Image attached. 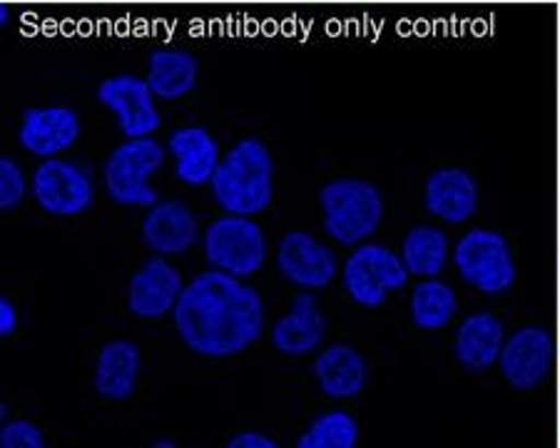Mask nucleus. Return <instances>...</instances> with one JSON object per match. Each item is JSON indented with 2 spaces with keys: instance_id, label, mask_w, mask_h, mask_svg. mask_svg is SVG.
Returning <instances> with one entry per match:
<instances>
[{
  "instance_id": "nucleus-1",
  "label": "nucleus",
  "mask_w": 560,
  "mask_h": 448,
  "mask_svg": "<svg viewBox=\"0 0 560 448\" xmlns=\"http://www.w3.org/2000/svg\"><path fill=\"white\" fill-rule=\"evenodd\" d=\"M261 294L228 272L207 269L185 284L173 309V325L189 352L230 358L257 344L265 331Z\"/></svg>"
},
{
  "instance_id": "nucleus-2",
  "label": "nucleus",
  "mask_w": 560,
  "mask_h": 448,
  "mask_svg": "<svg viewBox=\"0 0 560 448\" xmlns=\"http://www.w3.org/2000/svg\"><path fill=\"white\" fill-rule=\"evenodd\" d=\"M214 202L228 214L265 212L275 197V160L259 138H242L224 152L210 179Z\"/></svg>"
},
{
  "instance_id": "nucleus-3",
  "label": "nucleus",
  "mask_w": 560,
  "mask_h": 448,
  "mask_svg": "<svg viewBox=\"0 0 560 448\" xmlns=\"http://www.w3.org/2000/svg\"><path fill=\"white\" fill-rule=\"evenodd\" d=\"M322 227L341 247L374 237L384 222V194L361 177H334L319 190Z\"/></svg>"
},
{
  "instance_id": "nucleus-4",
  "label": "nucleus",
  "mask_w": 560,
  "mask_h": 448,
  "mask_svg": "<svg viewBox=\"0 0 560 448\" xmlns=\"http://www.w3.org/2000/svg\"><path fill=\"white\" fill-rule=\"evenodd\" d=\"M165 152L155 138H128L120 142L103 165L107 197L120 208L150 210L160 200L152 187V175L165 163Z\"/></svg>"
},
{
  "instance_id": "nucleus-5",
  "label": "nucleus",
  "mask_w": 560,
  "mask_h": 448,
  "mask_svg": "<svg viewBox=\"0 0 560 448\" xmlns=\"http://www.w3.org/2000/svg\"><path fill=\"white\" fill-rule=\"evenodd\" d=\"M202 252L210 269L247 280L265 267L269 247L259 222L245 217V214L224 212L205 229Z\"/></svg>"
},
{
  "instance_id": "nucleus-6",
  "label": "nucleus",
  "mask_w": 560,
  "mask_h": 448,
  "mask_svg": "<svg viewBox=\"0 0 560 448\" xmlns=\"http://www.w3.org/2000/svg\"><path fill=\"white\" fill-rule=\"evenodd\" d=\"M409 269L404 267L401 255L378 241H361L341 267V284L349 299L364 309H376L388 299V294L399 292L409 282Z\"/></svg>"
},
{
  "instance_id": "nucleus-7",
  "label": "nucleus",
  "mask_w": 560,
  "mask_h": 448,
  "mask_svg": "<svg viewBox=\"0 0 560 448\" xmlns=\"http://www.w3.org/2000/svg\"><path fill=\"white\" fill-rule=\"evenodd\" d=\"M454 267L460 280L483 294H503L516 282V262L509 239L495 229H468L454 247Z\"/></svg>"
},
{
  "instance_id": "nucleus-8",
  "label": "nucleus",
  "mask_w": 560,
  "mask_h": 448,
  "mask_svg": "<svg viewBox=\"0 0 560 448\" xmlns=\"http://www.w3.org/2000/svg\"><path fill=\"white\" fill-rule=\"evenodd\" d=\"M31 192L35 204L52 217H78L95 202V185L88 169L72 160H43L33 169Z\"/></svg>"
},
{
  "instance_id": "nucleus-9",
  "label": "nucleus",
  "mask_w": 560,
  "mask_h": 448,
  "mask_svg": "<svg viewBox=\"0 0 560 448\" xmlns=\"http://www.w3.org/2000/svg\"><path fill=\"white\" fill-rule=\"evenodd\" d=\"M97 103L115 115L117 130L125 138H152L160 130L162 118L158 110V97L148 80L132 73L105 78L97 85Z\"/></svg>"
},
{
  "instance_id": "nucleus-10",
  "label": "nucleus",
  "mask_w": 560,
  "mask_h": 448,
  "mask_svg": "<svg viewBox=\"0 0 560 448\" xmlns=\"http://www.w3.org/2000/svg\"><path fill=\"white\" fill-rule=\"evenodd\" d=\"M277 267L284 280L302 292L327 290L339 269L334 249L302 229H289L279 239Z\"/></svg>"
},
{
  "instance_id": "nucleus-11",
  "label": "nucleus",
  "mask_w": 560,
  "mask_h": 448,
  "mask_svg": "<svg viewBox=\"0 0 560 448\" xmlns=\"http://www.w3.org/2000/svg\"><path fill=\"white\" fill-rule=\"evenodd\" d=\"M499 366L511 389H538L553 366V337H550V331L533 325L513 331L511 337H505Z\"/></svg>"
},
{
  "instance_id": "nucleus-12",
  "label": "nucleus",
  "mask_w": 560,
  "mask_h": 448,
  "mask_svg": "<svg viewBox=\"0 0 560 448\" xmlns=\"http://www.w3.org/2000/svg\"><path fill=\"white\" fill-rule=\"evenodd\" d=\"M80 130V115L68 105L28 107L18 125V145L33 157L50 160L75 145Z\"/></svg>"
},
{
  "instance_id": "nucleus-13",
  "label": "nucleus",
  "mask_w": 560,
  "mask_h": 448,
  "mask_svg": "<svg viewBox=\"0 0 560 448\" xmlns=\"http://www.w3.org/2000/svg\"><path fill=\"white\" fill-rule=\"evenodd\" d=\"M183 290L185 284L179 269L162 255H152L130 276L128 309L138 319H162L165 314H173Z\"/></svg>"
},
{
  "instance_id": "nucleus-14",
  "label": "nucleus",
  "mask_w": 560,
  "mask_h": 448,
  "mask_svg": "<svg viewBox=\"0 0 560 448\" xmlns=\"http://www.w3.org/2000/svg\"><path fill=\"white\" fill-rule=\"evenodd\" d=\"M140 237L152 255L175 257L197 245L200 224L183 200H158L144 214Z\"/></svg>"
},
{
  "instance_id": "nucleus-15",
  "label": "nucleus",
  "mask_w": 560,
  "mask_h": 448,
  "mask_svg": "<svg viewBox=\"0 0 560 448\" xmlns=\"http://www.w3.org/2000/svg\"><path fill=\"white\" fill-rule=\"evenodd\" d=\"M423 208L448 224L471 220L478 210V182L466 167H439L423 182Z\"/></svg>"
},
{
  "instance_id": "nucleus-16",
  "label": "nucleus",
  "mask_w": 560,
  "mask_h": 448,
  "mask_svg": "<svg viewBox=\"0 0 560 448\" xmlns=\"http://www.w3.org/2000/svg\"><path fill=\"white\" fill-rule=\"evenodd\" d=\"M142 372V352L130 339H110L101 346L93 369V389L101 399L125 403L135 397Z\"/></svg>"
},
{
  "instance_id": "nucleus-17",
  "label": "nucleus",
  "mask_w": 560,
  "mask_h": 448,
  "mask_svg": "<svg viewBox=\"0 0 560 448\" xmlns=\"http://www.w3.org/2000/svg\"><path fill=\"white\" fill-rule=\"evenodd\" d=\"M324 337H327V317L316 304L312 292H300L269 331L272 346L284 356H304L312 354L322 346Z\"/></svg>"
},
{
  "instance_id": "nucleus-18",
  "label": "nucleus",
  "mask_w": 560,
  "mask_h": 448,
  "mask_svg": "<svg viewBox=\"0 0 560 448\" xmlns=\"http://www.w3.org/2000/svg\"><path fill=\"white\" fill-rule=\"evenodd\" d=\"M167 155L175 163V175L187 187L210 185L222 152L214 134L202 125H185L170 132Z\"/></svg>"
},
{
  "instance_id": "nucleus-19",
  "label": "nucleus",
  "mask_w": 560,
  "mask_h": 448,
  "mask_svg": "<svg viewBox=\"0 0 560 448\" xmlns=\"http://www.w3.org/2000/svg\"><path fill=\"white\" fill-rule=\"evenodd\" d=\"M505 327L493 311H474L456 327L454 356L466 372L481 374L499 364Z\"/></svg>"
},
{
  "instance_id": "nucleus-20",
  "label": "nucleus",
  "mask_w": 560,
  "mask_h": 448,
  "mask_svg": "<svg viewBox=\"0 0 560 448\" xmlns=\"http://www.w3.org/2000/svg\"><path fill=\"white\" fill-rule=\"evenodd\" d=\"M312 376L324 397L334 401H345L354 399L364 391L369 381V364L354 346L331 344L327 349H322L319 356L314 358Z\"/></svg>"
},
{
  "instance_id": "nucleus-21",
  "label": "nucleus",
  "mask_w": 560,
  "mask_h": 448,
  "mask_svg": "<svg viewBox=\"0 0 560 448\" xmlns=\"http://www.w3.org/2000/svg\"><path fill=\"white\" fill-rule=\"evenodd\" d=\"M200 78V62L183 48H158L148 56V85L162 103L183 101Z\"/></svg>"
},
{
  "instance_id": "nucleus-22",
  "label": "nucleus",
  "mask_w": 560,
  "mask_h": 448,
  "mask_svg": "<svg viewBox=\"0 0 560 448\" xmlns=\"http://www.w3.org/2000/svg\"><path fill=\"white\" fill-rule=\"evenodd\" d=\"M458 309L454 286L436 276H427L413 284L409 299V317L413 327L423 331H439L451 325Z\"/></svg>"
},
{
  "instance_id": "nucleus-23",
  "label": "nucleus",
  "mask_w": 560,
  "mask_h": 448,
  "mask_svg": "<svg viewBox=\"0 0 560 448\" xmlns=\"http://www.w3.org/2000/svg\"><path fill=\"white\" fill-rule=\"evenodd\" d=\"M401 262L409 269V274L436 276L448 262V237L444 229L431 227V224H419L406 232L401 241Z\"/></svg>"
},
{
  "instance_id": "nucleus-24",
  "label": "nucleus",
  "mask_w": 560,
  "mask_h": 448,
  "mask_svg": "<svg viewBox=\"0 0 560 448\" xmlns=\"http://www.w3.org/2000/svg\"><path fill=\"white\" fill-rule=\"evenodd\" d=\"M359 424L349 411L331 409L316 416L296 438L300 448H354L359 444Z\"/></svg>"
},
{
  "instance_id": "nucleus-25",
  "label": "nucleus",
  "mask_w": 560,
  "mask_h": 448,
  "mask_svg": "<svg viewBox=\"0 0 560 448\" xmlns=\"http://www.w3.org/2000/svg\"><path fill=\"white\" fill-rule=\"evenodd\" d=\"M28 194V177L11 155L0 157V210L13 212Z\"/></svg>"
},
{
  "instance_id": "nucleus-26",
  "label": "nucleus",
  "mask_w": 560,
  "mask_h": 448,
  "mask_svg": "<svg viewBox=\"0 0 560 448\" xmlns=\"http://www.w3.org/2000/svg\"><path fill=\"white\" fill-rule=\"evenodd\" d=\"M3 448H45V434L31 418H8L0 428Z\"/></svg>"
},
{
  "instance_id": "nucleus-27",
  "label": "nucleus",
  "mask_w": 560,
  "mask_h": 448,
  "mask_svg": "<svg viewBox=\"0 0 560 448\" xmlns=\"http://www.w3.org/2000/svg\"><path fill=\"white\" fill-rule=\"evenodd\" d=\"M279 444L272 436L265 432H255V428H247V432H240L228 438V448H277Z\"/></svg>"
},
{
  "instance_id": "nucleus-28",
  "label": "nucleus",
  "mask_w": 560,
  "mask_h": 448,
  "mask_svg": "<svg viewBox=\"0 0 560 448\" xmlns=\"http://www.w3.org/2000/svg\"><path fill=\"white\" fill-rule=\"evenodd\" d=\"M18 325H21V317H18V307L13 304L11 297H0V337L8 339L18 331Z\"/></svg>"
}]
</instances>
